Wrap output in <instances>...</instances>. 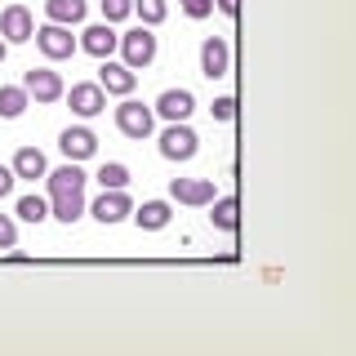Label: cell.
I'll use <instances>...</instances> for the list:
<instances>
[{
	"label": "cell",
	"mask_w": 356,
	"mask_h": 356,
	"mask_svg": "<svg viewBox=\"0 0 356 356\" xmlns=\"http://www.w3.org/2000/svg\"><path fill=\"white\" fill-rule=\"evenodd\" d=\"M14 245H18V218L0 214V250H14Z\"/></svg>",
	"instance_id": "obj_25"
},
{
	"label": "cell",
	"mask_w": 356,
	"mask_h": 356,
	"mask_svg": "<svg viewBox=\"0 0 356 356\" xmlns=\"http://www.w3.org/2000/svg\"><path fill=\"white\" fill-rule=\"evenodd\" d=\"M178 5H183V14L187 18H209V14H214V0H178Z\"/></svg>",
	"instance_id": "obj_26"
},
{
	"label": "cell",
	"mask_w": 356,
	"mask_h": 356,
	"mask_svg": "<svg viewBox=\"0 0 356 356\" xmlns=\"http://www.w3.org/2000/svg\"><path fill=\"white\" fill-rule=\"evenodd\" d=\"M27 107H31V98L22 85H0V120H18Z\"/></svg>",
	"instance_id": "obj_20"
},
{
	"label": "cell",
	"mask_w": 356,
	"mask_h": 356,
	"mask_svg": "<svg viewBox=\"0 0 356 356\" xmlns=\"http://www.w3.org/2000/svg\"><path fill=\"white\" fill-rule=\"evenodd\" d=\"M236 214H241L236 196H214L209 200V222H214L218 232H236Z\"/></svg>",
	"instance_id": "obj_19"
},
{
	"label": "cell",
	"mask_w": 356,
	"mask_h": 356,
	"mask_svg": "<svg viewBox=\"0 0 356 356\" xmlns=\"http://www.w3.org/2000/svg\"><path fill=\"white\" fill-rule=\"evenodd\" d=\"M9 170H14V178H27V183H36V178L49 174V161H44V152H40V147H18Z\"/></svg>",
	"instance_id": "obj_17"
},
{
	"label": "cell",
	"mask_w": 356,
	"mask_h": 356,
	"mask_svg": "<svg viewBox=\"0 0 356 356\" xmlns=\"http://www.w3.org/2000/svg\"><path fill=\"white\" fill-rule=\"evenodd\" d=\"M214 120H236V98H214Z\"/></svg>",
	"instance_id": "obj_27"
},
{
	"label": "cell",
	"mask_w": 356,
	"mask_h": 356,
	"mask_svg": "<svg viewBox=\"0 0 356 356\" xmlns=\"http://www.w3.org/2000/svg\"><path fill=\"white\" fill-rule=\"evenodd\" d=\"M152 111H156L161 120H192L196 98H192V89H165V94L152 103Z\"/></svg>",
	"instance_id": "obj_15"
},
{
	"label": "cell",
	"mask_w": 356,
	"mask_h": 356,
	"mask_svg": "<svg viewBox=\"0 0 356 356\" xmlns=\"http://www.w3.org/2000/svg\"><path fill=\"white\" fill-rule=\"evenodd\" d=\"M134 14L143 18V27H161L165 14H170V0H129Z\"/></svg>",
	"instance_id": "obj_22"
},
{
	"label": "cell",
	"mask_w": 356,
	"mask_h": 356,
	"mask_svg": "<svg viewBox=\"0 0 356 356\" xmlns=\"http://www.w3.org/2000/svg\"><path fill=\"white\" fill-rule=\"evenodd\" d=\"M85 214H94L103 227H111V222H125L134 214V200H129L125 187H103V196L94 205H85Z\"/></svg>",
	"instance_id": "obj_7"
},
{
	"label": "cell",
	"mask_w": 356,
	"mask_h": 356,
	"mask_svg": "<svg viewBox=\"0 0 356 356\" xmlns=\"http://www.w3.org/2000/svg\"><path fill=\"white\" fill-rule=\"evenodd\" d=\"M116 129L125 134V138L143 143V138H152V134H156V111L129 94V98H120V107H116Z\"/></svg>",
	"instance_id": "obj_3"
},
{
	"label": "cell",
	"mask_w": 356,
	"mask_h": 356,
	"mask_svg": "<svg viewBox=\"0 0 356 356\" xmlns=\"http://www.w3.org/2000/svg\"><path fill=\"white\" fill-rule=\"evenodd\" d=\"M156 49H161V40H156V27H129V31H120V40H116V54H120V63L129 67V72H143V67H152L156 63Z\"/></svg>",
	"instance_id": "obj_2"
},
{
	"label": "cell",
	"mask_w": 356,
	"mask_h": 356,
	"mask_svg": "<svg viewBox=\"0 0 356 356\" xmlns=\"http://www.w3.org/2000/svg\"><path fill=\"white\" fill-rule=\"evenodd\" d=\"M134 222H138L143 232H161V227H170V218H174V200H143V205H134Z\"/></svg>",
	"instance_id": "obj_16"
},
{
	"label": "cell",
	"mask_w": 356,
	"mask_h": 356,
	"mask_svg": "<svg viewBox=\"0 0 356 356\" xmlns=\"http://www.w3.org/2000/svg\"><path fill=\"white\" fill-rule=\"evenodd\" d=\"M31 40H36V49L49 63H67L76 54V36H72V27H63V22H44V27H36Z\"/></svg>",
	"instance_id": "obj_6"
},
{
	"label": "cell",
	"mask_w": 356,
	"mask_h": 356,
	"mask_svg": "<svg viewBox=\"0 0 356 356\" xmlns=\"http://www.w3.org/2000/svg\"><path fill=\"white\" fill-rule=\"evenodd\" d=\"M227 72H232V44L222 36H205V40H200V76L222 81Z\"/></svg>",
	"instance_id": "obj_11"
},
{
	"label": "cell",
	"mask_w": 356,
	"mask_h": 356,
	"mask_svg": "<svg viewBox=\"0 0 356 356\" xmlns=\"http://www.w3.org/2000/svg\"><path fill=\"white\" fill-rule=\"evenodd\" d=\"M218 196L214 178H170V200L174 205H192V209H205L209 200Z\"/></svg>",
	"instance_id": "obj_9"
},
{
	"label": "cell",
	"mask_w": 356,
	"mask_h": 356,
	"mask_svg": "<svg viewBox=\"0 0 356 356\" xmlns=\"http://www.w3.org/2000/svg\"><path fill=\"white\" fill-rule=\"evenodd\" d=\"M98 5H103V22H125L134 14L129 0H98Z\"/></svg>",
	"instance_id": "obj_24"
},
{
	"label": "cell",
	"mask_w": 356,
	"mask_h": 356,
	"mask_svg": "<svg viewBox=\"0 0 356 356\" xmlns=\"http://www.w3.org/2000/svg\"><path fill=\"white\" fill-rule=\"evenodd\" d=\"M98 85H103L107 94H116V98H129L134 89H138V72H129V67L116 63V58H103L98 63Z\"/></svg>",
	"instance_id": "obj_14"
},
{
	"label": "cell",
	"mask_w": 356,
	"mask_h": 356,
	"mask_svg": "<svg viewBox=\"0 0 356 356\" xmlns=\"http://www.w3.org/2000/svg\"><path fill=\"white\" fill-rule=\"evenodd\" d=\"M14 218H22V222H44V218H49V200H44V196H18Z\"/></svg>",
	"instance_id": "obj_21"
},
{
	"label": "cell",
	"mask_w": 356,
	"mask_h": 356,
	"mask_svg": "<svg viewBox=\"0 0 356 356\" xmlns=\"http://www.w3.org/2000/svg\"><path fill=\"white\" fill-rule=\"evenodd\" d=\"M5 54H9V44H5V40H0V63H5Z\"/></svg>",
	"instance_id": "obj_30"
},
{
	"label": "cell",
	"mask_w": 356,
	"mask_h": 356,
	"mask_svg": "<svg viewBox=\"0 0 356 356\" xmlns=\"http://www.w3.org/2000/svg\"><path fill=\"white\" fill-rule=\"evenodd\" d=\"M22 89H27V98H36V103H58L67 85L54 67H27V72H22Z\"/></svg>",
	"instance_id": "obj_8"
},
{
	"label": "cell",
	"mask_w": 356,
	"mask_h": 356,
	"mask_svg": "<svg viewBox=\"0 0 356 356\" xmlns=\"http://www.w3.org/2000/svg\"><path fill=\"white\" fill-rule=\"evenodd\" d=\"M214 9H218V14H227V18H236V9H241V0H214Z\"/></svg>",
	"instance_id": "obj_29"
},
{
	"label": "cell",
	"mask_w": 356,
	"mask_h": 356,
	"mask_svg": "<svg viewBox=\"0 0 356 356\" xmlns=\"http://www.w3.org/2000/svg\"><path fill=\"white\" fill-rule=\"evenodd\" d=\"M103 187H129V165H120V161H107L103 170L94 174Z\"/></svg>",
	"instance_id": "obj_23"
},
{
	"label": "cell",
	"mask_w": 356,
	"mask_h": 356,
	"mask_svg": "<svg viewBox=\"0 0 356 356\" xmlns=\"http://www.w3.org/2000/svg\"><path fill=\"white\" fill-rule=\"evenodd\" d=\"M58 152L67 156V161H89V156L98 152V134L89 129V125H67L63 134H58Z\"/></svg>",
	"instance_id": "obj_12"
},
{
	"label": "cell",
	"mask_w": 356,
	"mask_h": 356,
	"mask_svg": "<svg viewBox=\"0 0 356 356\" xmlns=\"http://www.w3.org/2000/svg\"><path fill=\"white\" fill-rule=\"evenodd\" d=\"M14 183H18V178H14V170H9V165H0V200H5L9 192H14Z\"/></svg>",
	"instance_id": "obj_28"
},
{
	"label": "cell",
	"mask_w": 356,
	"mask_h": 356,
	"mask_svg": "<svg viewBox=\"0 0 356 356\" xmlns=\"http://www.w3.org/2000/svg\"><path fill=\"white\" fill-rule=\"evenodd\" d=\"M196 152H200V138H196V129L187 125V120H170V125L161 129V156L165 161L183 165V161H192Z\"/></svg>",
	"instance_id": "obj_4"
},
{
	"label": "cell",
	"mask_w": 356,
	"mask_h": 356,
	"mask_svg": "<svg viewBox=\"0 0 356 356\" xmlns=\"http://www.w3.org/2000/svg\"><path fill=\"white\" fill-rule=\"evenodd\" d=\"M44 183H49V218H58V222H67L72 227L76 218H85V183H89V174L81 170L76 161H67V165H58V170H49L44 174Z\"/></svg>",
	"instance_id": "obj_1"
},
{
	"label": "cell",
	"mask_w": 356,
	"mask_h": 356,
	"mask_svg": "<svg viewBox=\"0 0 356 356\" xmlns=\"http://www.w3.org/2000/svg\"><path fill=\"white\" fill-rule=\"evenodd\" d=\"M44 22H63V27L85 22V0H44Z\"/></svg>",
	"instance_id": "obj_18"
},
{
	"label": "cell",
	"mask_w": 356,
	"mask_h": 356,
	"mask_svg": "<svg viewBox=\"0 0 356 356\" xmlns=\"http://www.w3.org/2000/svg\"><path fill=\"white\" fill-rule=\"evenodd\" d=\"M116 40H120V31L111 27V22H94V27H85L81 31V40H76V49H85L89 58H111L116 54Z\"/></svg>",
	"instance_id": "obj_13"
},
{
	"label": "cell",
	"mask_w": 356,
	"mask_h": 356,
	"mask_svg": "<svg viewBox=\"0 0 356 356\" xmlns=\"http://www.w3.org/2000/svg\"><path fill=\"white\" fill-rule=\"evenodd\" d=\"M36 36V18L27 5H5L0 9V40L5 44H27Z\"/></svg>",
	"instance_id": "obj_10"
},
{
	"label": "cell",
	"mask_w": 356,
	"mask_h": 356,
	"mask_svg": "<svg viewBox=\"0 0 356 356\" xmlns=\"http://www.w3.org/2000/svg\"><path fill=\"white\" fill-rule=\"evenodd\" d=\"M63 98H67V107H72L81 120H94V116L107 111V89L98 81H76L72 89H63Z\"/></svg>",
	"instance_id": "obj_5"
}]
</instances>
